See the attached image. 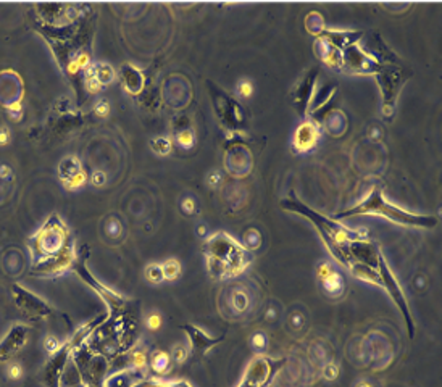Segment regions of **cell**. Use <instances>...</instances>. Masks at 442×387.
I'll return each mask as SVG.
<instances>
[{"mask_svg":"<svg viewBox=\"0 0 442 387\" xmlns=\"http://www.w3.org/2000/svg\"><path fill=\"white\" fill-rule=\"evenodd\" d=\"M208 269L215 278L226 279L242 273L249 267L250 253L246 247L239 245L228 234L218 233L212 236L205 244Z\"/></svg>","mask_w":442,"mask_h":387,"instance_id":"cell-1","label":"cell"},{"mask_svg":"<svg viewBox=\"0 0 442 387\" xmlns=\"http://www.w3.org/2000/svg\"><path fill=\"white\" fill-rule=\"evenodd\" d=\"M379 215L387 219L400 224H409V226H421V228H431L438 223V219L434 216H423V215H413L409 213L399 207L386 202L384 195H382L381 189L373 187L370 190V194L366 195V199L358 204L355 208L348 210L346 213H341L339 218L346 216H353V215Z\"/></svg>","mask_w":442,"mask_h":387,"instance_id":"cell-2","label":"cell"},{"mask_svg":"<svg viewBox=\"0 0 442 387\" xmlns=\"http://www.w3.org/2000/svg\"><path fill=\"white\" fill-rule=\"evenodd\" d=\"M283 207L286 210H294L299 213H304L308 218L315 223V226L319 229V234H321L323 240L326 242L328 250L333 253V257H336V253L341 250L342 247L347 245L348 242L353 240H362L366 239V231L358 229L352 231L346 226H342L336 221V219H329L326 216L318 215L316 211L308 210V207L302 205L297 200H283Z\"/></svg>","mask_w":442,"mask_h":387,"instance_id":"cell-3","label":"cell"},{"mask_svg":"<svg viewBox=\"0 0 442 387\" xmlns=\"http://www.w3.org/2000/svg\"><path fill=\"white\" fill-rule=\"evenodd\" d=\"M279 368V363L270 358H257L249 365L246 374L237 387H266L273 379V374Z\"/></svg>","mask_w":442,"mask_h":387,"instance_id":"cell-4","label":"cell"},{"mask_svg":"<svg viewBox=\"0 0 442 387\" xmlns=\"http://www.w3.org/2000/svg\"><path fill=\"white\" fill-rule=\"evenodd\" d=\"M316 276L324 296H328L331 298H339L346 292L344 278L341 276L339 271L334 269V267L329 262H323L318 265Z\"/></svg>","mask_w":442,"mask_h":387,"instance_id":"cell-5","label":"cell"},{"mask_svg":"<svg viewBox=\"0 0 442 387\" xmlns=\"http://www.w3.org/2000/svg\"><path fill=\"white\" fill-rule=\"evenodd\" d=\"M378 79L382 88V112L384 115H391L395 103V95L399 90V70L397 68H391V70L384 68L378 73Z\"/></svg>","mask_w":442,"mask_h":387,"instance_id":"cell-6","label":"cell"},{"mask_svg":"<svg viewBox=\"0 0 442 387\" xmlns=\"http://www.w3.org/2000/svg\"><path fill=\"white\" fill-rule=\"evenodd\" d=\"M318 137H319L318 126L313 123V121H305V123H302L297 128V131H295L292 147L295 152L305 153L316 146Z\"/></svg>","mask_w":442,"mask_h":387,"instance_id":"cell-7","label":"cell"},{"mask_svg":"<svg viewBox=\"0 0 442 387\" xmlns=\"http://www.w3.org/2000/svg\"><path fill=\"white\" fill-rule=\"evenodd\" d=\"M87 74L91 78H94L100 86L112 83L115 78V71L112 66L108 65H95V66H89L87 68Z\"/></svg>","mask_w":442,"mask_h":387,"instance_id":"cell-8","label":"cell"},{"mask_svg":"<svg viewBox=\"0 0 442 387\" xmlns=\"http://www.w3.org/2000/svg\"><path fill=\"white\" fill-rule=\"evenodd\" d=\"M79 171H83V168H81V163L76 157H66L60 163V176L63 181L74 175H78Z\"/></svg>","mask_w":442,"mask_h":387,"instance_id":"cell-9","label":"cell"},{"mask_svg":"<svg viewBox=\"0 0 442 387\" xmlns=\"http://www.w3.org/2000/svg\"><path fill=\"white\" fill-rule=\"evenodd\" d=\"M161 271H163L165 279H176L179 273H181V267H179L176 260H168V262L161 265Z\"/></svg>","mask_w":442,"mask_h":387,"instance_id":"cell-10","label":"cell"},{"mask_svg":"<svg viewBox=\"0 0 442 387\" xmlns=\"http://www.w3.org/2000/svg\"><path fill=\"white\" fill-rule=\"evenodd\" d=\"M86 181H87L86 173H84V171H79L78 175H74V176H71V178L65 179V181H63V184H65V187H66V189L74 190V189L83 187L84 184H86Z\"/></svg>","mask_w":442,"mask_h":387,"instance_id":"cell-11","label":"cell"},{"mask_svg":"<svg viewBox=\"0 0 442 387\" xmlns=\"http://www.w3.org/2000/svg\"><path fill=\"white\" fill-rule=\"evenodd\" d=\"M152 149L155 153L158 155H168V152L171 150V141L166 139V137H158V139H154L152 141Z\"/></svg>","mask_w":442,"mask_h":387,"instance_id":"cell-12","label":"cell"},{"mask_svg":"<svg viewBox=\"0 0 442 387\" xmlns=\"http://www.w3.org/2000/svg\"><path fill=\"white\" fill-rule=\"evenodd\" d=\"M176 141L179 144V147L183 149H190L195 144V136L192 134V131L190 129H183L181 132L178 134Z\"/></svg>","mask_w":442,"mask_h":387,"instance_id":"cell-13","label":"cell"},{"mask_svg":"<svg viewBox=\"0 0 442 387\" xmlns=\"http://www.w3.org/2000/svg\"><path fill=\"white\" fill-rule=\"evenodd\" d=\"M168 365H170V358H168V355L163 354V352H158L152 361V368L157 373H163L168 368Z\"/></svg>","mask_w":442,"mask_h":387,"instance_id":"cell-14","label":"cell"},{"mask_svg":"<svg viewBox=\"0 0 442 387\" xmlns=\"http://www.w3.org/2000/svg\"><path fill=\"white\" fill-rule=\"evenodd\" d=\"M232 307H234V311H246V308L249 307V298L242 291L234 292V300H232Z\"/></svg>","mask_w":442,"mask_h":387,"instance_id":"cell-15","label":"cell"},{"mask_svg":"<svg viewBox=\"0 0 442 387\" xmlns=\"http://www.w3.org/2000/svg\"><path fill=\"white\" fill-rule=\"evenodd\" d=\"M136 73H137V70H134V68H125V74H123V76H125L123 78L125 84L127 86V89H129V92H132V94H137L139 89H141V86H142V79L137 81V86L129 84V74H131V78H134ZM131 81H134V79H131Z\"/></svg>","mask_w":442,"mask_h":387,"instance_id":"cell-16","label":"cell"},{"mask_svg":"<svg viewBox=\"0 0 442 387\" xmlns=\"http://www.w3.org/2000/svg\"><path fill=\"white\" fill-rule=\"evenodd\" d=\"M252 90H253V86L249 79H242L236 86V94L242 97V99H247V97L252 95Z\"/></svg>","mask_w":442,"mask_h":387,"instance_id":"cell-17","label":"cell"},{"mask_svg":"<svg viewBox=\"0 0 442 387\" xmlns=\"http://www.w3.org/2000/svg\"><path fill=\"white\" fill-rule=\"evenodd\" d=\"M145 276H147V279L152 282H160L165 279L163 271H161V265H150L147 271H145Z\"/></svg>","mask_w":442,"mask_h":387,"instance_id":"cell-18","label":"cell"},{"mask_svg":"<svg viewBox=\"0 0 442 387\" xmlns=\"http://www.w3.org/2000/svg\"><path fill=\"white\" fill-rule=\"evenodd\" d=\"M250 344H252V347L257 352H263L266 349V345H268V339H266L263 332H255L252 336V340H250Z\"/></svg>","mask_w":442,"mask_h":387,"instance_id":"cell-19","label":"cell"},{"mask_svg":"<svg viewBox=\"0 0 442 387\" xmlns=\"http://www.w3.org/2000/svg\"><path fill=\"white\" fill-rule=\"evenodd\" d=\"M145 323H147V327L152 329V331H155V329H158L160 325H161V318L158 313H152L147 316V320H145Z\"/></svg>","mask_w":442,"mask_h":387,"instance_id":"cell-20","label":"cell"},{"mask_svg":"<svg viewBox=\"0 0 442 387\" xmlns=\"http://www.w3.org/2000/svg\"><path fill=\"white\" fill-rule=\"evenodd\" d=\"M260 242V236L257 231H249V233L246 234V244L249 247H257Z\"/></svg>","mask_w":442,"mask_h":387,"instance_id":"cell-21","label":"cell"},{"mask_svg":"<svg viewBox=\"0 0 442 387\" xmlns=\"http://www.w3.org/2000/svg\"><path fill=\"white\" fill-rule=\"evenodd\" d=\"M94 112L98 115V117H107V115L110 113V105H108V102L107 100H100L95 105V108H94Z\"/></svg>","mask_w":442,"mask_h":387,"instance_id":"cell-22","label":"cell"},{"mask_svg":"<svg viewBox=\"0 0 442 387\" xmlns=\"http://www.w3.org/2000/svg\"><path fill=\"white\" fill-rule=\"evenodd\" d=\"M8 376L11 378V379H18L21 374H23V369H21V366L18 365V363H13V365H10L8 366Z\"/></svg>","mask_w":442,"mask_h":387,"instance_id":"cell-23","label":"cell"},{"mask_svg":"<svg viewBox=\"0 0 442 387\" xmlns=\"http://www.w3.org/2000/svg\"><path fill=\"white\" fill-rule=\"evenodd\" d=\"M105 179H107L105 173L95 171L94 175H92V184H94V186H103V184H105Z\"/></svg>","mask_w":442,"mask_h":387,"instance_id":"cell-24","label":"cell"},{"mask_svg":"<svg viewBox=\"0 0 442 387\" xmlns=\"http://www.w3.org/2000/svg\"><path fill=\"white\" fill-rule=\"evenodd\" d=\"M183 210L188 213V215H192V213L195 211V202L190 199V197L184 199V202H183Z\"/></svg>","mask_w":442,"mask_h":387,"instance_id":"cell-25","label":"cell"},{"mask_svg":"<svg viewBox=\"0 0 442 387\" xmlns=\"http://www.w3.org/2000/svg\"><path fill=\"white\" fill-rule=\"evenodd\" d=\"M107 231L112 236H118L120 233H121V228H120V223L118 221H115V219H112V221H108V224H107Z\"/></svg>","mask_w":442,"mask_h":387,"instance_id":"cell-26","label":"cell"},{"mask_svg":"<svg viewBox=\"0 0 442 387\" xmlns=\"http://www.w3.org/2000/svg\"><path fill=\"white\" fill-rule=\"evenodd\" d=\"M10 141V131L7 126H2L0 128V146H7Z\"/></svg>","mask_w":442,"mask_h":387,"instance_id":"cell-27","label":"cell"},{"mask_svg":"<svg viewBox=\"0 0 442 387\" xmlns=\"http://www.w3.org/2000/svg\"><path fill=\"white\" fill-rule=\"evenodd\" d=\"M8 112H10V117L11 118L20 119V117H21V105H20V103H13V105L8 107Z\"/></svg>","mask_w":442,"mask_h":387,"instance_id":"cell-28","label":"cell"},{"mask_svg":"<svg viewBox=\"0 0 442 387\" xmlns=\"http://www.w3.org/2000/svg\"><path fill=\"white\" fill-rule=\"evenodd\" d=\"M58 347H60V342H58L55 337H49L47 340H45V349H47L49 352H55Z\"/></svg>","mask_w":442,"mask_h":387,"instance_id":"cell-29","label":"cell"},{"mask_svg":"<svg viewBox=\"0 0 442 387\" xmlns=\"http://www.w3.org/2000/svg\"><path fill=\"white\" fill-rule=\"evenodd\" d=\"M0 168H2V170H0V176H2V178H7V176H10V175H11L10 166H7V165H2V166H0Z\"/></svg>","mask_w":442,"mask_h":387,"instance_id":"cell-30","label":"cell"},{"mask_svg":"<svg viewBox=\"0 0 442 387\" xmlns=\"http://www.w3.org/2000/svg\"><path fill=\"white\" fill-rule=\"evenodd\" d=\"M357 387H371V386H368V384H365V383H362V384H358Z\"/></svg>","mask_w":442,"mask_h":387,"instance_id":"cell-31","label":"cell"}]
</instances>
